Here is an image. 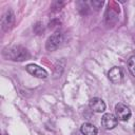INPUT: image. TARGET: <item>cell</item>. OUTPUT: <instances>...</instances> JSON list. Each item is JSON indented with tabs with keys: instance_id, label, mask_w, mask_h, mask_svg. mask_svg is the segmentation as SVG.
Masks as SVG:
<instances>
[{
	"instance_id": "obj_8",
	"label": "cell",
	"mask_w": 135,
	"mask_h": 135,
	"mask_svg": "<svg viewBox=\"0 0 135 135\" xmlns=\"http://www.w3.org/2000/svg\"><path fill=\"white\" fill-rule=\"evenodd\" d=\"M14 20H15L14 14H13L11 11L6 12L5 15L2 17V28H3L4 31H7V30L14 24Z\"/></svg>"
},
{
	"instance_id": "obj_10",
	"label": "cell",
	"mask_w": 135,
	"mask_h": 135,
	"mask_svg": "<svg viewBox=\"0 0 135 135\" xmlns=\"http://www.w3.org/2000/svg\"><path fill=\"white\" fill-rule=\"evenodd\" d=\"M128 68L130 73L135 77V56L130 57V59L128 60Z\"/></svg>"
},
{
	"instance_id": "obj_2",
	"label": "cell",
	"mask_w": 135,
	"mask_h": 135,
	"mask_svg": "<svg viewBox=\"0 0 135 135\" xmlns=\"http://www.w3.org/2000/svg\"><path fill=\"white\" fill-rule=\"evenodd\" d=\"M62 40H63V37H62V34L61 33H55V34H53L46 40V43H45L46 50L50 51V52H53V51L57 50L60 46V44L62 43Z\"/></svg>"
},
{
	"instance_id": "obj_5",
	"label": "cell",
	"mask_w": 135,
	"mask_h": 135,
	"mask_svg": "<svg viewBox=\"0 0 135 135\" xmlns=\"http://www.w3.org/2000/svg\"><path fill=\"white\" fill-rule=\"evenodd\" d=\"M25 70L33 76L37 77V78H46L47 77V72L42 69L41 66L37 65V64H34V63H30L26 65Z\"/></svg>"
},
{
	"instance_id": "obj_6",
	"label": "cell",
	"mask_w": 135,
	"mask_h": 135,
	"mask_svg": "<svg viewBox=\"0 0 135 135\" xmlns=\"http://www.w3.org/2000/svg\"><path fill=\"white\" fill-rule=\"evenodd\" d=\"M108 77L109 79L113 82V83H119L122 81V78H123V73H122V70L118 66H114L112 68L109 73H108Z\"/></svg>"
},
{
	"instance_id": "obj_4",
	"label": "cell",
	"mask_w": 135,
	"mask_h": 135,
	"mask_svg": "<svg viewBox=\"0 0 135 135\" xmlns=\"http://www.w3.org/2000/svg\"><path fill=\"white\" fill-rule=\"evenodd\" d=\"M118 119L115 115L111 114V113H105L103 114V116L101 117V126L105 129V130H112L117 126Z\"/></svg>"
},
{
	"instance_id": "obj_11",
	"label": "cell",
	"mask_w": 135,
	"mask_h": 135,
	"mask_svg": "<svg viewBox=\"0 0 135 135\" xmlns=\"http://www.w3.org/2000/svg\"><path fill=\"white\" fill-rule=\"evenodd\" d=\"M134 132H135V123H134Z\"/></svg>"
},
{
	"instance_id": "obj_7",
	"label": "cell",
	"mask_w": 135,
	"mask_h": 135,
	"mask_svg": "<svg viewBox=\"0 0 135 135\" xmlns=\"http://www.w3.org/2000/svg\"><path fill=\"white\" fill-rule=\"evenodd\" d=\"M89 107L92 111L96 112V113H101L105 110V103L104 101L101 99V98H98V97H95V98H92L89 102Z\"/></svg>"
},
{
	"instance_id": "obj_3",
	"label": "cell",
	"mask_w": 135,
	"mask_h": 135,
	"mask_svg": "<svg viewBox=\"0 0 135 135\" xmlns=\"http://www.w3.org/2000/svg\"><path fill=\"white\" fill-rule=\"evenodd\" d=\"M115 114H116L117 119L121 121H127L131 117V110L124 103L119 102L115 105Z\"/></svg>"
},
{
	"instance_id": "obj_9",
	"label": "cell",
	"mask_w": 135,
	"mask_h": 135,
	"mask_svg": "<svg viewBox=\"0 0 135 135\" xmlns=\"http://www.w3.org/2000/svg\"><path fill=\"white\" fill-rule=\"evenodd\" d=\"M80 131L83 135H96L97 132H98L97 128L93 123H90V122L82 123V126L80 128Z\"/></svg>"
},
{
	"instance_id": "obj_12",
	"label": "cell",
	"mask_w": 135,
	"mask_h": 135,
	"mask_svg": "<svg viewBox=\"0 0 135 135\" xmlns=\"http://www.w3.org/2000/svg\"><path fill=\"white\" fill-rule=\"evenodd\" d=\"M3 135H7V134H3Z\"/></svg>"
},
{
	"instance_id": "obj_1",
	"label": "cell",
	"mask_w": 135,
	"mask_h": 135,
	"mask_svg": "<svg viewBox=\"0 0 135 135\" xmlns=\"http://www.w3.org/2000/svg\"><path fill=\"white\" fill-rule=\"evenodd\" d=\"M6 52H7V57L12 60H15V61H22L28 56L27 51L20 45L13 46L12 49L7 50Z\"/></svg>"
}]
</instances>
